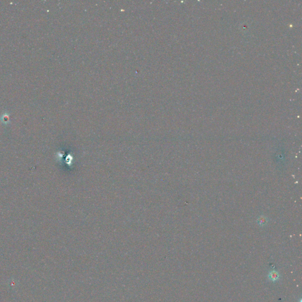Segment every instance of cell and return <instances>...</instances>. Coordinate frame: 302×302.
Masks as SVG:
<instances>
[{
    "label": "cell",
    "instance_id": "cell-1",
    "mask_svg": "<svg viewBox=\"0 0 302 302\" xmlns=\"http://www.w3.org/2000/svg\"><path fill=\"white\" fill-rule=\"evenodd\" d=\"M268 277L270 280H272L273 282H275L276 280H278L279 278V274L276 272V271H272L268 274Z\"/></svg>",
    "mask_w": 302,
    "mask_h": 302
},
{
    "label": "cell",
    "instance_id": "cell-2",
    "mask_svg": "<svg viewBox=\"0 0 302 302\" xmlns=\"http://www.w3.org/2000/svg\"><path fill=\"white\" fill-rule=\"evenodd\" d=\"M260 221V222H259V224H261V225H262V224H266V220H265V218H264V217H263V218H260L259 221Z\"/></svg>",
    "mask_w": 302,
    "mask_h": 302
}]
</instances>
